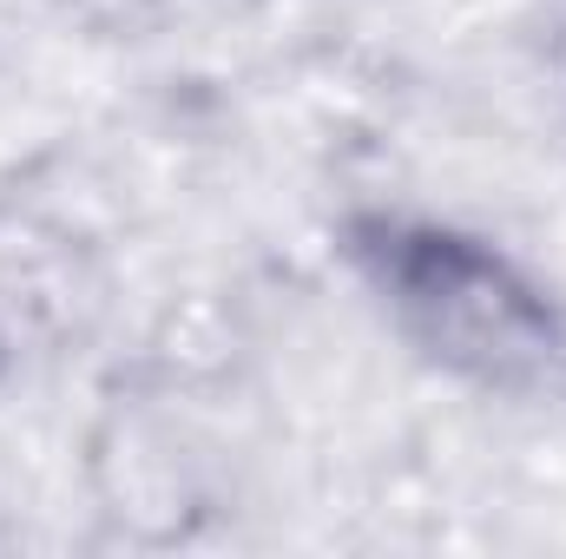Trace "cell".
Returning a JSON list of instances; mask_svg holds the SVG:
<instances>
[{
    "instance_id": "obj_1",
    "label": "cell",
    "mask_w": 566,
    "mask_h": 559,
    "mask_svg": "<svg viewBox=\"0 0 566 559\" xmlns=\"http://www.w3.org/2000/svg\"><path fill=\"white\" fill-rule=\"evenodd\" d=\"M336 251L382 323L448 382L501 402L566 382V303L494 238L416 211H356Z\"/></svg>"
},
{
    "instance_id": "obj_2",
    "label": "cell",
    "mask_w": 566,
    "mask_h": 559,
    "mask_svg": "<svg viewBox=\"0 0 566 559\" xmlns=\"http://www.w3.org/2000/svg\"><path fill=\"white\" fill-rule=\"evenodd\" d=\"M547 66L566 86V0H554V13H547Z\"/></svg>"
}]
</instances>
